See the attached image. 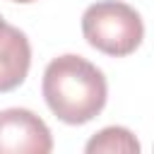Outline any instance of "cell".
Segmentation results:
<instances>
[{"mask_svg":"<svg viewBox=\"0 0 154 154\" xmlns=\"http://www.w3.org/2000/svg\"><path fill=\"white\" fill-rule=\"evenodd\" d=\"M41 91L53 116L67 125L94 120L108 99L103 72L75 53L58 55L46 65Z\"/></svg>","mask_w":154,"mask_h":154,"instance_id":"6da1fadb","label":"cell"},{"mask_svg":"<svg viewBox=\"0 0 154 154\" xmlns=\"http://www.w3.org/2000/svg\"><path fill=\"white\" fill-rule=\"evenodd\" d=\"M82 34L91 48L113 58H123L140 48L144 38V24L135 7L120 0H99L84 10Z\"/></svg>","mask_w":154,"mask_h":154,"instance_id":"7a4b0ae2","label":"cell"},{"mask_svg":"<svg viewBox=\"0 0 154 154\" xmlns=\"http://www.w3.org/2000/svg\"><path fill=\"white\" fill-rule=\"evenodd\" d=\"M12 2H22V5H26V2H36V0H12Z\"/></svg>","mask_w":154,"mask_h":154,"instance_id":"8992f818","label":"cell"},{"mask_svg":"<svg viewBox=\"0 0 154 154\" xmlns=\"http://www.w3.org/2000/svg\"><path fill=\"white\" fill-rule=\"evenodd\" d=\"M31 67V46L24 31L7 24L0 14V94L17 89Z\"/></svg>","mask_w":154,"mask_h":154,"instance_id":"277c9868","label":"cell"},{"mask_svg":"<svg viewBox=\"0 0 154 154\" xmlns=\"http://www.w3.org/2000/svg\"><path fill=\"white\" fill-rule=\"evenodd\" d=\"M51 149V130L34 111H0V154H48Z\"/></svg>","mask_w":154,"mask_h":154,"instance_id":"3957f363","label":"cell"},{"mask_svg":"<svg viewBox=\"0 0 154 154\" xmlns=\"http://www.w3.org/2000/svg\"><path fill=\"white\" fill-rule=\"evenodd\" d=\"M140 142L137 137L120 125H111L99 130L84 147L87 154H140Z\"/></svg>","mask_w":154,"mask_h":154,"instance_id":"5b68a950","label":"cell"}]
</instances>
